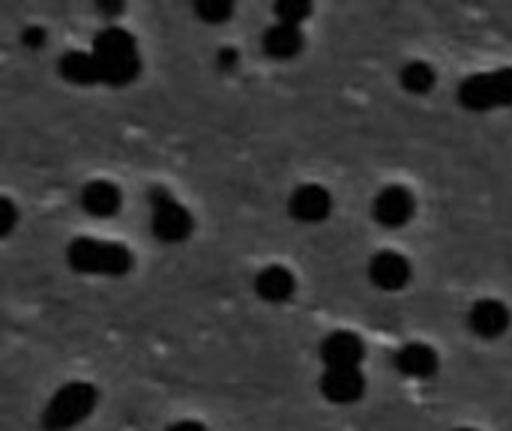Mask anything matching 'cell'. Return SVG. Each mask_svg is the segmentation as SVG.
Returning <instances> with one entry per match:
<instances>
[{
  "mask_svg": "<svg viewBox=\"0 0 512 431\" xmlns=\"http://www.w3.org/2000/svg\"><path fill=\"white\" fill-rule=\"evenodd\" d=\"M60 75L69 84H102V69L99 60L90 51H66L57 63Z\"/></svg>",
  "mask_w": 512,
  "mask_h": 431,
  "instance_id": "2e32d148",
  "label": "cell"
},
{
  "mask_svg": "<svg viewBox=\"0 0 512 431\" xmlns=\"http://www.w3.org/2000/svg\"><path fill=\"white\" fill-rule=\"evenodd\" d=\"M414 213H417V201H414L411 189H405V186L381 189L372 204V216L384 228H405L414 219Z\"/></svg>",
  "mask_w": 512,
  "mask_h": 431,
  "instance_id": "8992f818",
  "label": "cell"
},
{
  "mask_svg": "<svg viewBox=\"0 0 512 431\" xmlns=\"http://www.w3.org/2000/svg\"><path fill=\"white\" fill-rule=\"evenodd\" d=\"M150 228L162 243H183L192 234V213L165 189L150 192Z\"/></svg>",
  "mask_w": 512,
  "mask_h": 431,
  "instance_id": "5b68a950",
  "label": "cell"
},
{
  "mask_svg": "<svg viewBox=\"0 0 512 431\" xmlns=\"http://www.w3.org/2000/svg\"><path fill=\"white\" fill-rule=\"evenodd\" d=\"M120 204H123V195H120V189L111 180H90L81 189V207L90 216L108 219V216H114L120 210Z\"/></svg>",
  "mask_w": 512,
  "mask_h": 431,
  "instance_id": "5bb4252c",
  "label": "cell"
},
{
  "mask_svg": "<svg viewBox=\"0 0 512 431\" xmlns=\"http://www.w3.org/2000/svg\"><path fill=\"white\" fill-rule=\"evenodd\" d=\"M195 15L201 21H207V24H222V21H228L234 15V6L228 0H201L195 6Z\"/></svg>",
  "mask_w": 512,
  "mask_h": 431,
  "instance_id": "d6986e66",
  "label": "cell"
},
{
  "mask_svg": "<svg viewBox=\"0 0 512 431\" xmlns=\"http://www.w3.org/2000/svg\"><path fill=\"white\" fill-rule=\"evenodd\" d=\"M165 431H207V426H201V423H195V420H180V423L168 426Z\"/></svg>",
  "mask_w": 512,
  "mask_h": 431,
  "instance_id": "603a6c76",
  "label": "cell"
},
{
  "mask_svg": "<svg viewBox=\"0 0 512 431\" xmlns=\"http://www.w3.org/2000/svg\"><path fill=\"white\" fill-rule=\"evenodd\" d=\"M45 39H48V33L42 27H36V24H30V27L21 30V45L30 48V51H39L45 45Z\"/></svg>",
  "mask_w": 512,
  "mask_h": 431,
  "instance_id": "44dd1931",
  "label": "cell"
},
{
  "mask_svg": "<svg viewBox=\"0 0 512 431\" xmlns=\"http://www.w3.org/2000/svg\"><path fill=\"white\" fill-rule=\"evenodd\" d=\"M90 54L99 60L102 84L126 87V84H132V81L141 75L138 42H135V36H132L126 27H120V24H111V27L99 30L96 39H93V51H90Z\"/></svg>",
  "mask_w": 512,
  "mask_h": 431,
  "instance_id": "6da1fadb",
  "label": "cell"
},
{
  "mask_svg": "<svg viewBox=\"0 0 512 431\" xmlns=\"http://www.w3.org/2000/svg\"><path fill=\"white\" fill-rule=\"evenodd\" d=\"M393 366L405 375V378H414V381H429L438 375V366H441V357L432 345L426 342H408L396 351L393 357Z\"/></svg>",
  "mask_w": 512,
  "mask_h": 431,
  "instance_id": "7c38bea8",
  "label": "cell"
},
{
  "mask_svg": "<svg viewBox=\"0 0 512 431\" xmlns=\"http://www.w3.org/2000/svg\"><path fill=\"white\" fill-rule=\"evenodd\" d=\"M273 12H276L279 24H294V27H300V24L312 15V3H306V0H279Z\"/></svg>",
  "mask_w": 512,
  "mask_h": 431,
  "instance_id": "ac0fdd59",
  "label": "cell"
},
{
  "mask_svg": "<svg viewBox=\"0 0 512 431\" xmlns=\"http://www.w3.org/2000/svg\"><path fill=\"white\" fill-rule=\"evenodd\" d=\"M456 431H477V429H456Z\"/></svg>",
  "mask_w": 512,
  "mask_h": 431,
  "instance_id": "cb8c5ba5",
  "label": "cell"
},
{
  "mask_svg": "<svg viewBox=\"0 0 512 431\" xmlns=\"http://www.w3.org/2000/svg\"><path fill=\"white\" fill-rule=\"evenodd\" d=\"M15 225H18V207L6 195H0V240L9 237L15 231Z\"/></svg>",
  "mask_w": 512,
  "mask_h": 431,
  "instance_id": "ffe728a7",
  "label": "cell"
},
{
  "mask_svg": "<svg viewBox=\"0 0 512 431\" xmlns=\"http://www.w3.org/2000/svg\"><path fill=\"white\" fill-rule=\"evenodd\" d=\"M297 291V279L288 267L282 264H273V267H264L258 276H255V294L264 300V303H288Z\"/></svg>",
  "mask_w": 512,
  "mask_h": 431,
  "instance_id": "4fadbf2b",
  "label": "cell"
},
{
  "mask_svg": "<svg viewBox=\"0 0 512 431\" xmlns=\"http://www.w3.org/2000/svg\"><path fill=\"white\" fill-rule=\"evenodd\" d=\"M288 213L303 225H318L333 213V195L318 183H303L291 192Z\"/></svg>",
  "mask_w": 512,
  "mask_h": 431,
  "instance_id": "52a82bcc",
  "label": "cell"
},
{
  "mask_svg": "<svg viewBox=\"0 0 512 431\" xmlns=\"http://www.w3.org/2000/svg\"><path fill=\"white\" fill-rule=\"evenodd\" d=\"M459 105L468 111H498L512 105V66L468 75L459 84Z\"/></svg>",
  "mask_w": 512,
  "mask_h": 431,
  "instance_id": "277c9868",
  "label": "cell"
},
{
  "mask_svg": "<svg viewBox=\"0 0 512 431\" xmlns=\"http://www.w3.org/2000/svg\"><path fill=\"white\" fill-rule=\"evenodd\" d=\"M402 78V87L414 96H426L429 90H435V81H438V72L432 63L426 60H408L399 72Z\"/></svg>",
  "mask_w": 512,
  "mask_h": 431,
  "instance_id": "e0dca14e",
  "label": "cell"
},
{
  "mask_svg": "<svg viewBox=\"0 0 512 431\" xmlns=\"http://www.w3.org/2000/svg\"><path fill=\"white\" fill-rule=\"evenodd\" d=\"M66 261L75 273H84V276H123L135 264V258L126 246L108 243V240H93V237L72 240L66 249Z\"/></svg>",
  "mask_w": 512,
  "mask_h": 431,
  "instance_id": "7a4b0ae2",
  "label": "cell"
},
{
  "mask_svg": "<svg viewBox=\"0 0 512 431\" xmlns=\"http://www.w3.org/2000/svg\"><path fill=\"white\" fill-rule=\"evenodd\" d=\"M369 279L381 291H402L411 282V261L402 252L384 249L369 261Z\"/></svg>",
  "mask_w": 512,
  "mask_h": 431,
  "instance_id": "9c48e42d",
  "label": "cell"
},
{
  "mask_svg": "<svg viewBox=\"0 0 512 431\" xmlns=\"http://www.w3.org/2000/svg\"><path fill=\"white\" fill-rule=\"evenodd\" d=\"M366 357V345L351 330H336L321 342V363L327 369H360Z\"/></svg>",
  "mask_w": 512,
  "mask_h": 431,
  "instance_id": "ba28073f",
  "label": "cell"
},
{
  "mask_svg": "<svg viewBox=\"0 0 512 431\" xmlns=\"http://www.w3.org/2000/svg\"><path fill=\"white\" fill-rule=\"evenodd\" d=\"M510 321V306L495 297L477 300L468 312V324L480 339H501L510 330Z\"/></svg>",
  "mask_w": 512,
  "mask_h": 431,
  "instance_id": "8fae6325",
  "label": "cell"
},
{
  "mask_svg": "<svg viewBox=\"0 0 512 431\" xmlns=\"http://www.w3.org/2000/svg\"><path fill=\"white\" fill-rule=\"evenodd\" d=\"M237 63H240V54H237L234 48H222V51L216 54V66H219L222 72H234Z\"/></svg>",
  "mask_w": 512,
  "mask_h": 431,
  "instance_id": "7402d4cb",
  "label": "cell"
},
{
  "mask_svg": "<svg viewBox=\"0 0 512 431\" xmlns=\"http://www.w3.org/2000/svg\"><path fill=\"white\" fill-rule=\"evenodd\" d=\"M99 405V393L84 384V381H72L66 387H60L51 402L42 411V429L45 431H72L78 429Z\"/></svg>",
  "mask_w": 512,
  "mask_h": 431,
  "instance_id": "3957f363",
  "label": "cell"
},
{
  "mask_svg": "<svg viewBox=\"0 0 512 431\" xmlns=\"http://www.w3.org/2000/svg\"><path fill=\"white\" fill-rule=\"evenodd\" d=\"M321 396L333 405H354L366 396V378L360 369H327L321 375Z\"/></svg>",
  "mask_w": 512,
  "mask_h": 431,
  "instance_id": "30bf717a",
  "label": "cell"
},
{
  "mask_svg": "<svg viewBox=\"0 0 512 431\" xmlns=\"http://www.w3.org/2000/svg\"><path fill=\"white\" fill-rule=\"evenodd\" d=\"M261 45H264V51H267L273 60H291V57H297V54L303 51L306 36H303L300 27H294V24H279V21H276L273 27H267Z\"/></svg>",
  "mask_w": 512,
  "mask_h": 431,
  "instance_id": "9a60e30c",
  "label": "cell"
}]
</instances>
